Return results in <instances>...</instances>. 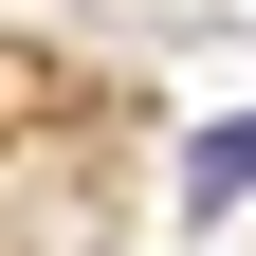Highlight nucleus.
<instances>
[{"instance_id":"obj_1","label":"nucleus","mask_w":256,"mask_h":256,"mask_svg":"<svg viewBox=\"0 0 256 256\" xmlns=\"http://www.w3.org/2000/svg\"><path fill=\"white\" fill-rule=\"evenodd\" d=\"M238 202H256V110H220L183 146V220H238Z\"/></svg>"}]
</instances>
